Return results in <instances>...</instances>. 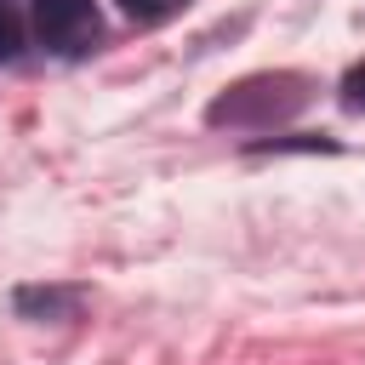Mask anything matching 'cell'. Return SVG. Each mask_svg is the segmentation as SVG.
Instances as JSON below:
<instances>
[{"label":"cell","mask_w":365,"mask_h":365,"mask_svg":"<svg viewBox=\"0 0 365 365\" xmlns=\"http://www.w3.org/2000/svg\"><path fill=\"white\" fill-rule=\"evenodd\" d=\"M302 103V80L297 74H257V80H240L234 91H222L211 103V125H268L279 114H291Z\"/></svg>","instance_id":"obj_1"},{"label":"cell","mask_w":365,"mask_h":365,"mask_svg":"<svg viewBox=\"0 0 365 365\" xmlns=\"http://www.w3.org/2000/svg\"><path fill=\"white\" fill-rule=\"evenodd\" d=\"M17 46H23V17L11 11V0H0V63L17 57Z\"/></svg>","instance_id":"obj_3"},{"label":"cell","mask_w":365,"mask_h":365,"mask_svg":"<svg viewBox=\"0 0 365 365\" xmlns=\"http://www.w3.org/2000/svg\"><path fill=\"white\" fill-rule=\"evenodd\" d=\"M342 108H354V114H365V68H354V74L342 80Z\"/></svg>","instance_id":"obj_5"},{"label":"cell","mask_w":365,"mask_h":365,"mask_svg":"<svg viewBox=\"0 0 365 365\" xmlns=\"http://www.w3.org/2000/svg\"><path fill=\"white\" fill-rule=\"evenodd\" d=\"M34 34L51 51H86L97 40V6L91 0H34Z\"/></svg>","instance_id":"obj_2"},{"label":"cell","mask_w":365,"mask_h":365,"mask_svg":"<svg viewBox=\"0 0 365 365\" xmlns=\"http://www.w3.org/2000/svg\"><path fill=\"white\" fill-rule=\"evenodd\" d=\"M125 6V17H137V23H160V17H171L182 0H120Z\"/></svg>","instance_id":"obj_4"}]
</instances>
